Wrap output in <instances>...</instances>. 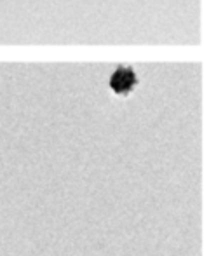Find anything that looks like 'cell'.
Segmentation results:
<instances>
[{
    "instance_id": "6da1fadb",
    "label": "cell",
    "mask_w": 223,
    "mask_h": 256,
    "mask_svg": "<svg viewBox=\"0 0 223 256\" xmlns=\"http://www.w3.org/2000/svg\"><path fill=\"white\" fill-rule=\"evenodd\" d=\"M136 84H138V78L131 66H118L110 78V88L120 96H128L136 88Z\"/></svg>"
}]
</instances>
